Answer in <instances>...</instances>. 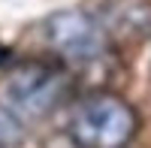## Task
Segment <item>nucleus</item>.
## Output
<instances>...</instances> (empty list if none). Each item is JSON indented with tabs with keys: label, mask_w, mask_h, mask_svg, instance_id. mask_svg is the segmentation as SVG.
Listing matches in <instances>:
<instances>
[{
	"label": "nucleus",
	"mask_w": 151,
	"mask_h": 148,
	"mask_svg": "<svg viewBox=\"0 0 151 148\" xmlns=\"http://www.w3.org/2000/svg\"><path fill=\"white\" fill-rule=\"evenodd\" d=\"M76 148H127L139 133V112L112 91H94L73 103L67 121Z\"/></svg>",
	"instance_id": "1"
},
{
	"label": "nucleus",
	"mask_w": 151,
	"mask_h": 148,
	"mask_svg": "<svg viewBox=\"0 0 151 148\" xmlns=\"http://www.w3.org/2000/svg\"><path fill=\"white\" fill-rule=\"evenodd\" d=\"M70 67L64 64H21L6 79V109L21 118H45L70 94Z\"/></svg>",
	"instance_id": "2"
},
{
	"label": "nucleus",
	"mask_w": 151,
	"mask_h": 148,
	"mask_svg": "<svg viewBox=\"0 0 151 148\" xmlns=\"http://www.w3.org/2000/svg\"><path fill=\"white\" fill-rule=\"evenodd\" d=\"M42 36L64 67L94 64L109 52L106 27L100 24V18H94L85 9H60L48 15L42 24Z\"/></svg>",
	"instance_id": "3"
},
{
	"label": "nucleus",
	"mask_w": 151,
	"mask_h": 148,
	"mask_svg": "<svg viewBox=\"0 0 151 148\" xmlns=\"http://www.w3.org/2000/svg\"><path fill=\"white\" fill-rule=\"evenodd\" d=\"M24 139V127L21 121L9 112L6 106H0V148H12Z\"/></svg>",
	"instance_id": "4"
},
{
	"label": "nucleus",
	"mask_w": 151,
	"mask_h": 148,
	"mask_svg": "<svg viewBox=\"0 0 151 148\" xmlns=\"http://www.w3.org/2000/svg\"><path fill=\"white\" fill-rule=\"evenodd\" d=\"M9 57H12V52H9V48H6V45H0V67H3V64H6V60H9Z\"/></svg>",
	"instance_id": "5"
}]
</instances>
